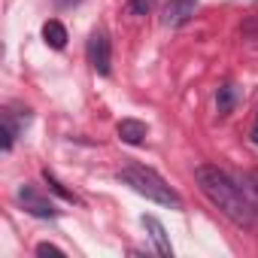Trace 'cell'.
I'll use <instances>...</instances> for the list:
<instances>
[{
	"label": "cell",
	"instance_id": "obj_2",
	"mask_svg": "<svg viewBox=\"0 0 258 258\" xmlns=\"http://www.w3.org/2000/svg\"><path fill=\"white\" fill-rule=\"evenodd\" d=\"M118 179L124 182V185H131L137 195H143V198H149V201H155V204H161V207H170V210H182V198L155 173V170H149V167H140V164H127L121 173H118Z\"/></svg>",
	"mask_w": 258,
	"mask_h": 258
},
{
	"label": "cell",
	"instance_id": "obj_6",
	"mask_svg": "<svg viewBox=\"0 0 258 258\" xmlns=\"http://www.w3.org/2000/svg\"><path fill=\"white\" fill-rule=\"evenodd\" d=\"M143 228L149 231V240L155 243V252H158V255H164V258H170V255H173V249H170V240H167L164 225H161L155 216H143Z\"/></svg>",
	"mask_w": 258,
	"mask_h": 258
},
{
	"label": "cell",
	"instance_id": "obj_9",
	"mask_svg": "<svg viewBox=\"0 0 258 258\" xmlns=\"http://www.w3.org/2000/svg\"><path fill=\"white\" fill-rule=\"evenodd\" d=\"M234 100H237L234 85H222V88H219V94H216V106H219V112H222V115H228V112L234 109Z\"/></svg>",
	"mask_w": 258,
	"mask_h": 258
},
{
	"label": "cell",
	"instance_id": "obj_1",
	"mask_svg": "<svg viewBox=\"0 0 258 258\" xmlns=\"http://www.w3.org/2000/svg\"><path fill=\"white\" fill-rule=\"evenodd\" d=\"M195 182H198V188L204 191V198H207L213 207H219V213H222L225 219H231L234 225L249 228V225L255 222L258 210H255L252 198H249V195L243 191V185H240L237 179H231L225 170H219V167H213V164H201V167L195 170Z\"/></svg>",
	"mask_w": 258,
	"mask_h": 258
},
{
	"label": "cell",
	"instance_id": "obj_14",
	"mask_svg": "<svg viewBox=\"0 0 258 258\" xmlns=\"http://www.w3.org/2000/svg\"><path fill=\"white\" fill-rule=\"evenodd\" d=\"M249 137H252V146H258V124L252 127V134H249Z\"/></svg>",
	"mask_w": 258,
	"mask_h": 258
},
{
	"label": "cell",
	"instance_id": "obj_12",
	"mask_svg": "<svg viewBox=\"0 0 258 258\" xmlns=\"http://www.w3.org/2000/svg\"><path fill=\"white\" fill-rule=\"evenodd\" d=\"M37 255H55V258H64V249H58V246H52V243H40L37 246Z\"/></svg>",
	"mask_w": 258,
	"mask_h": 258
},
{
	"label": "cell",
	"instance_id": "obj_3",
	"mask_svg": "<svg viewBox=\"0 0 258 258\" xmlns=\"http://www.w3.org/2000/svg\"><path fill=\"white\" fill-rule=\"evenodd\" d=\"M88 64L100 73V76H106L109 73V67H112V46H109V37L103 34V31H94L91 37H88Z\"/></svg>",
	"mask_w": 258,
	"mask_h": 258
},
{
	"label": "cell",
	"instance_id": "obj_11",
	"mask_svg": "<svg viewBox=\"0 0 258 258\" xmlns=\"http://www.w3.org/2000/svg\"><path fill=\"white\" fill-rule=\"evenodd\" d=\"M43 179L49 182V188H52L55 195H61L64 201H73V204H76V195H73V191H67V188H64V185H61V182H58V179H55V176L49 173V170H43Z\"/></svg>",
	"mask_w": 258,
	"mask_h": 258
},
{
	"label": "cell",
	"instance_id": "obj_13",
	"mask_svg": "<svg viewBox=\"0 0 258 258\" xmlns=\"http://www.w3.org/2000/svg\"><path fill=\"white\" fill-rule=\"evenodd\" d=\"M58 7H76V4H82V0H55Z\"/></svg>",
	"mask_w": 258,
	"mask_h": 258
},
{
	"label": "cell",
	"instance_id": "obj_4",
	"mask_svg": "<svg viewBox=\"0 0 258 258\" xmlns=\"http://www.w3.org/2000/svg\"><path fill=\"white\" fill-rule=\"evenodd\" d=\"M16 198H19V204H22L31 216H37V219H55V216H58L55 204H52L49 198H43L34 185H22V188L16 191Z\"/></svg>",
	"mask_w": 258,
	"mask_h": 258
},
{
	"label": "cell",
	"instance_id": "obj_10",
	"mask_svg": "<svg viewBox=\"0 0 258 258\" xmlns=\"http://www.w3.org/2000/svg\"><path fill=\"white\" fill-rule=\"evenodd\" d=\"M152 7H155V0H127V16H146V13H152Z\"/></svg>",
	"mask_w": 258,
	"mask_h": 258
},
{
	"label": "cell",
	"instance_id": "obj_7",
	"mask_svg": "<svg viewBox=\"0 0 258 258\" xmlns=\"http://www.w3.org/2000/svg\"><path fill=\"white\" fill-rule=\"evenodd\" d=\"M146 134H149V127H146V121H140V118H121V121H118V137H121L124 143H131V146H140V143L146 140Z\"/></svg>",
	"mask_w": 258,
	"mask_h": 258
},
{
	"label": "cell",
	"instance_id": "obj_8",
	"mask_svg": "<svg viewBox=\"0 0 258 258\" xmlns=\"http://www.w3.org/2000/svg\"><path fill=\"white\" fill-rule=\"evenodd\" d=\"M43 40H46L52 49H64V46H67V28H64L61 22L49 19V22L43 25Z\"/></svg>",
	"mask_w": 258,
	"mask_h": 258
},
{
	"label": "cell",
	"instance_id": "obj_5",
	"mask_svg": "<svg viewBox=\"0 0 258 258\" xmlns=\"http://www.w3.org/2000/svg\"><path fill=\"white\" fill-rule=\"evenodd\" d=\"M198 10V0H170V4L164 7V25L167 28H182L191 22Z\"/></svg>",
	"mask_w": 258,
	"mask_h": 258
}]
</instances>
